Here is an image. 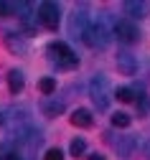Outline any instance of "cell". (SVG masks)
Instances as JSON below:
<instances>
[{
  "instance_id": "1",
  "label": "cell",
  "mask_w": 150,
  "mask_h": 160,
  "mask_svg": "<svg viewBox=\"0 0 150 160\" xmlns=\"http://www.w3.org/2000/svg\"><path fill=\"white\" fill-rule=\"evenodd\" d=\"M81 41L87 43L89 48H99V51L112 43V31L107 28L104 18H92L87 31H84V36H81Z\"/></svg>"
},
{
  "instance_id": "2",
  "label": "cell",
  "mask_w": 150,
  "mask_h": 160,
  "mask_svg": "<svg viewBox=\"0 0 150 160\" xmlns=\"http://www.w3.org/2000/svg\"><path fill=\"white\" fill-rule=\"evenodd\" d=\"M89 97H92V102H94V107H97L99 112L110 109V102H112V89H110V82H107L102 74H97V76L92 79V84H89Z\"/></svg>"
},
{
  "instance_id": "3",
  "label": "cell",
  "mask_w": 150,
  "mask_h": 160,
  "mask_svg": "<svg viewBox=\"0 0 150 160\" xmlns=\"http://www.w3.org/2000/svg\"><path fill=\"white\" fill-rule=\"evenodd\" d=\"M49 53H51V61H54L56 66H61V69H74V66L79 64V56H76L66 43H61V41L51 43V46H49Z\"/></svg>"
},
{
  "instance_id": "4",
  "label": "cell",
  "mask_w": 150,
  "mask_h": 160,
  "mask_svg": "<svg viewBox=\"0 0 150 160\" xmlns=\"http://www.w3.org/2000/svg\"><path fill=\"white\" fill-rule=\"evenodd\" d=\"M38 21H41V26H46L49 31H56L59 28V21H61L59 5L51 3V0H44V3L38 5Z\"/></svg>"
},
{
  "instance_id": "5",
  "label": "cell",
  "mask_w": 150,
  "mask_h": 160,
  "mask_svg": "<svg viewBox=\"0 0 150 160\" xmlns=\"http://www.w3.org/2000/svg\"><path fill=\"white\" fill-rule=\"evenodd\" d=\"M112 36H117L120 43L130 46V43H135L137 38H140V31H137V26L132 21H117L115 28H112Z\"/></svg>"
},
{
  "instance_id": "6",
  "label": "cell",
  "mask_w": 150,
  "mask_h": 160,
  "mask_svg": "<svg viewBox=\"0 0 150 160\" xmlns=\"http://www.w3.org/2000/svg\"><path fill=\"white\" fill-rule=\"evenodd\" d=\"M117 69L125 74V76H132L137 71V58L132 53H117Z\"/></svg>"
},
{
  "instance_id": "7",
  "label": "cell",
  "mask_w": 150,
  "mask_h": 160,
  "mask_svg": "<svg viewBox=\"0 0 150 160\" xmlns=\"http://www.w3.org/2000/svg\"><path fill=\"white\" fill-rule=\"evenodd\" d=\"M89 21H92V18H87V13H84V10H74V15H71V33L84 36V31H87Z\"/></svg>"
},
{
  "instance_id": "8",
  "label": "cell",
  "mask_w": 150,
  "mask_h": 160,
  "mask_svg": "<svg viewBox=\"0 0 150 160\" xmlns=\"http://www.w3.org/2000/svg\"><path fill=\"white\" fill-rule=\"evenodd\" d=\"M41 109H44L46 117H59V114L64 112V102H61V99H56V97H49L46 102L41 104Z\"/></svg>"
},
{
  "instance_id": "9",
  "label": "cell",
  "mask_w": 150,
  "mask_h": 160,
  "mask_svg": "<svg viewBox=\"0 0 150 160\" xmlns=\"http://www.w3.org/2000/svg\"><path fill=\"white\" fill-rule=\"evenodd\" d=\"M71 125L74 127H92V112L89 109H74L71 112Z\"/></svg>"
},
{
  "instance_id": "10",
  "label": "cell",
  "mask_w": 150,
  "mask_h": 160,
  "mask_svg": "<svg viewBox=\"0 0 150 160\" xmlns=\"http://www.w3.org/2000/svg\"><path fill=\"white\" fill-rule=\"evenodd\" d=\"M112 145H115V150H117L120 155H130L132 148H135V137H117Z\"/></svg>"
},
{
  "instance_id": "11",
  "label": "cell",
  "mask_w": 150,
  "mask_h": 160,
  "mask_svg": "<svg viewBox=\"0 0 150 160\" xmlns=\"http://www.w3.org/2000/svg\"><path fill=\"white\" fill-rule=\"evenodd\" d=\"M8 87H10L13 94H20V92H23V74L13 69V71L8 74Z\"/></svg>"
},
{
  "instance_id": "12",
  "label": "cell",
  "mask_w": 150,
  "mask_h": 160,
  "mask_svg": "<svg viewBox=\"0 0 150 160\" xmlns=\"http://www.w3.org/2000/svg\"><path fill=\"white\" fill-rule=\"evenodd\" d=\"M125 10H127V15H132V18H142L145 3H142V0H127V3H125Z\"/></svg>"
},
{
  "instance_id": "13",
  "label": "cell",
  "mask_w": 150,
  "mask_h": 160,
  "mask_svg": "<svg viewBox=\"0 0 150 160\" xmlns=\"http://www.w3.org/2000/svg\"><path fill=\"white\" fill-rule=\"evenodd\" d=\"M13 8H15V13H18V18L23 21V26L31 28V3H15Z\"/></svg>"
},
{
  "instance_id": "14",
  "label": "cell",
  "mask_w": 150,
  "mask_h": 160,
  "mask_svg": "<svg viewBox=\"0 0 150 160\" xmlns=\"http://www.w3.org/2000/svg\"><path fill=\"white\" fill-rule=\"evenodd\" d=\"M135 109H137V117H145V114H147V109H150V99H147L145 92L137 94V99H135Z\"/></svg>"
},
{
  "instance_id": "15",
  "label": "cell",
  "mask_w": 150,
  "mask_h": 160,
  "mask_svg": "<svg viewBox=\"0 0 150 160\" xmlns=\"http://www.w3.org/2000/svg\"><path fill=\"white\" fill-rule=\"evenodd\" d=\"M8 48H10V51H18V53H23V51H26V43L20 41L15 33H8Z\"/></svg>"
},
{
  "instance_id": "16",
  "label": "cell",
  "mask_w": 150,
  "mask_h": 160,
  "mask_svg": "<svg viewBox=\"0 0 150 160\" xmlns=\"http://www.w3.org/2000/svg\"><path fill=\"white\" fill-rule=\"evenodd\" d=\"M38 87H41V92H44V94H54V92H56V79L44 76V79L38 82Z\"/></svg>"
},
{
  "instance_id": "17",
  "label": "cell",
  "mask_w": 150,
  "mask_h": 160,
  "mask_svg": "<svg viewBox=\"0 0 150 160\" xmlns=\"http://www.w3.org/2000/svg\"><path fill=\"white\" fill-rule=\"evenodd\" d=\"M115 97L120 99V102H132V97H135V92H132L130 87H120V89L115 92Z\"/></svg>"
},
{
  "instance_id": "18",
  "label": "cell",
  "mask_w": 150,
  "mask_h": 160,
  "mask_svg": "<svg viewBox=\"0 0 150 160\" xmlns=\"http://www.w3.org/2000/svg\"><path fill=\"white\" fill-rule=\"evenodd\" d=\"M112 125H115V127H127V125H130V114L115 112V114H112Z\"/></svg>"
},
{
  "instance_id": "19",
  "label": "cell",
  "mask_w": 150,
  "mask_h": 160,
  "mask_svg": "<svg viewBox=\"0 0 150 160\" xmlns=\"http://www.w3.org/2000/svg\"><path fill=\"white\" fill-rule=\"evenodd\" d=\"M69 150H71V155H74V158H79V155H84L87 145H84V140H81V137H76L74 142H71V148H69Z\"/></svg>"
},
{
  "instance_id": "20",
  "label": "cell",
  "mask_w": 150,
  "mask_h": 160,
  "mask_svg": "<svg viewBox=\"0 0 150 160\" xmlns=\"http://www.w3.org/2000/svg\"><path fill=\"white\" fill-rule=\"evenodd\" d=\"M44 160H64V152L59 148H51V150H46V158Z\"/></svg>"
},
{
  "instance_id": "21",
  "label": "cell",
  "mask_w": 150,
  "mask_h": 160,
  "mask_svg": "<svg viewBox=\"0 0 150 160\" xmlns=\"http://www.w3.org/2000/svg\"><path fill=\"white\" fill-rule=\"evenodd\" d=\"M0 160H20V155L13 152V150H8V148H3V150H0Z\"/></svg>"
},
{
  "instance_id": "22",
  "label": "cell",
  "mask_w": 150,
  "mask_h": 160,
  "mask_svg": "<svg viewBox=\"0 0 150 160\" xmlns=\"http://www.w3.org/2000/svg\"><path fill=\"white\" fill-rule=\"evenodd\" d=\"M8 10H10V5H8V3H0V18L8 15Z\"/></svg>"
},
{
  "instance_id": "23",
  "label": "cell",
  "mask_w": 150,
  "mask_h": 160,
  "mask_svg": "<svg viewBox=\"0 0 150 160\" xmlns=\"http://www.w3.org/2000/svg\"><path fill=\"white\" fill-rule=\"evenodd\" d=\"M89 160H104V155H99V152H92V155H89Z\"/></svg>"
},
{
  "instance_id": "24",
  "label": "cell",
  "mask_w": 150,
  "mask_h": 160,
  "mask_svg": "<svg viewBox=\"0 0 150 160\" xmlns=\"http://www.w3.org/2000/svg\"><path fill=\"white\" fill-rule=\"evenodd\" d=\"M0 125H3V114H0Z\"/></svg>"
}]
</instances>
